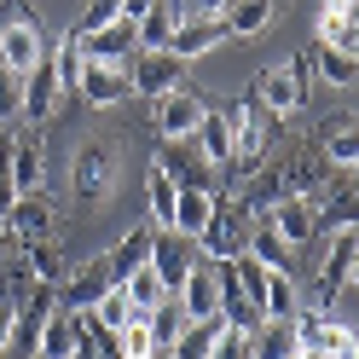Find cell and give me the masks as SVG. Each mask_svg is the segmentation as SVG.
<instances>
[{"instance_id":"obj_8","label":"cell","mask_w":359,"mask_h":359,"mask_svg":"<svg viewBox=\"0 0 359 359\" xmlns=\"http://www.w3.org/2000/svg\"><path fill=\"white\" fill-rule=\"evenodd\" d=\"M116 284V273H110V261L104 255H93V261H81V266H70V273L58 278V307L64 313H93L99 307V296Z\"/></svg>"},{"instance_id":"obj_13","label":"cell","mask_w":359,"mask_h":359,"mask_svg":"<svg viewBox=\"0 0 359 359\" xmlns=\"http://www.w3.org/2000/svg\"><path fill=\"white\" fill-rule=\"evenodd\" d=\"M174 296L186 307V319H220V261H197Z\"/></svg>"},{"instance_id":"obj_2","label":"cell","mask_w":359,"mask_h":359,"mask_svg":"<svg viewBox=\"0 0 359 359\" xmlns=\"http://www.w3.org/2000/svg\"><path fill=\"white\" fill-rule=\"evenodd\" d=\"M226 122H232V168H238V174L261 168L266 145H273V122H278V116L250 93L243 104H226Z\"/></svg>"},{"instance_id":"obj_32","label":"cell","mask_w":359,"mask_h":359,"mask_svg":"<svg viewBox=\"0 0 359 359\" xmlns=\"http://www.w3.org/2000/svg\"><path fill=\"white\" fill-rule=\"evenodd\" d=\"M87 319H93L99 330H110V336H116L122 325H133V319H140V307H133V302H128V290H122V284H110V290H104V296H99V307H93V313H87Z\"/></svg>"},{"instance_id":"obj_41","label":"cell","mask_w":359,"mask_h":359,"mask_svg":"<svg viewBox=\"0 0 359 359\" xmlns=\"http://www.w3.org/2000/svg\"><path fill=\"white\" fill-rule=\"evenodd\" d=\"M209 359H255V330H238V325H226Z\"/></svg>"},{"instance_id":"obj_38","label":"cell","mask_w":359,"mask_h":359,"mask_svg":"<svg viewBox=\"0 0 359 359\" xmlns=\"http://www.w3.org/2000/svg\"><path fill=\"white\" fill-rule=\"evenodd\" d=\"M116 284L128 290V302H133V307H140V313H151L156 302H163V296H168V290H163V278H156V273H151V261L140 266V273H128V278H116Z\"/></svg>"},{"instance_id":"obj_9","label":"cell","mask_w":359,"mask_h":359,"mask_svg":"<svg viewBox=\"0 0 359 359\" xmlns=\"http://www.w3.org/2000/svg\"><path fill=\"white\" fill-rule=\"evenodd\" d=\"M203 261L197 255V238H186V232H174V226H156V243H151V273L163 278V290L174 296L180 284H186V273Z\"/></svg>"},{"instance_id":"obj_6","label":"cell","mask_w":359,"mask_h":359,"mask_svg":"<svg viewBox=\"0 0 359 359\" xmlns=\"http://www.w3.org/2000/svg\"><path fill=\"white\" fill-rule=\"evenodd\" d=\"M203 116H209V99L197 93V87H174V93L151 99V128L163 133V140H191Z\"/></svg>"},{"instance_id":"obj_43","label":"cell","mask_w":359,"mask_h":359,"mask_svg":"<svg viewBox=\"0 0 359 359\" xmlns=\"http://www.w3.org/2000/svg\"><path fill=\"white\" fill-rule=\"evenodd\" d=\"M325 151H330L336 168H353V163H359V122L342 128V133H325Z\"/></svg>"},{"instance_id":"obj_35","label":"cell","mask_w":359,"mask_h":359,"mask_svg":"<svg viewBox=\"0 0 359 359\" xmlns=\"http://www.w3.org/2000/svg\"><path fill=\"white\" fill-rule=\"evenodd\" d=\"M250 255L266 266V273H278V266H290V255H296V250H290V243L273 232V220H255V232H250Z\"/></svg>"},{"instance_id":"obj_31","label":"cell","mask_w":359,"mask_h":359,"mask_svg":"<svg viewBox=\"0 0 359 359\" xmlns=\"http://www.w3.org/2000/svg\"><path fill=\"white\" fill-rule=\"evenodd\" d=\"M226 273H232V284L243 290V302L261 313V307H266V266H261L250 250H243V255H232V261H226ZM261 319H266V313H261Z\"/></svg>"},{"instance_id":"obj_47","label":"cell","mask_w":359,"mask_h":359,"mask_svg":"<svg viewBox=\"0 0 359 359\" xmlns=\"http://www.w3.org/2000/svg\"><path fill=\"white\" fill-rule=\"evenodd\" d=\"M342 186H348V191H359V163L348 168V180H342Z\"/></svg>"},{"instance_id":"obj_25","label":"cell","mask_w":359,"mask_h":359,"mask_svg":"<svg viewBox=\"0 0 359 359\" xmlns=\"http://www.w3.org/2000/svg\"><path fill=\"white\" fill-rule=\"evenodd\" d=\"M284 197H290V174H284V168H261V174L250 180V186H243V197H238V203L261 220V215H273V209L284 203Z\"/></svg>"},{"instance_id":"obj_12","label":"cell","mask_w":359,"mask_h":359,"mask_svg":"<svg viewBox=\"0 0 359 359\" xmlns=\"http://www.w3.org/2000/svg\"><path fill=\"white\" fill-rule=\"evenodd\" d=\"M76 93L93 104V110H110V104H122L133 99V81H128V64H93V58H81V87Z\"/></svg>"},{"instance_id":"obj_36","label":"cell","mask_w":359,"mask_h":359,"mask_svg":"<svg viewBox=\"0 0 359 359\" xmlns=\"http://www.w3.org/2000/svg\"><path fill=\"white\" fill-rule=\"evenodd\" d=\"M174 24H180V6H174V0H156V6L140 18V47H168Z\"/></svg>"},{"instance_id":"obj_29","label":"cell","mask_w":359,"mask_h":359,"mask_svg":"<svg viewBox=\"0 0 359 359\" xmlns=\"http://www.w3.org/2000/svg\"><path fill=\"white\" fill-rule=\"evenodd\" d=\"M29 261V273H35V284H53L58 290V278L70 273V261H64V250H58V238H35V243H24V250H18Z\"/></svg>"},{"instance_id":"obj_5","label":"cell","mask_w":359,"mask_h":359,"mask_svg":"<svg viewBox=\"0 0 359 359\" xmlns=\"http://www.w3.org/2000/svg\"><path fill=\"white\" fill-rule=\"evenodd\" d=\"M250 232H255V215L243 209V203H220L215 220L203 226V238H197V255L203 261H232L250 250Z\"/></svg>"},{"instance_id":"obj_19","label":"cell","mask_w":359,"mask_h":359,"mask_svg":"<svg viewBox=\"0 0 359 359\" xmlns=\"http://www.w3.org/2000/svg\"><path fill=\"white\" fill-rule=\"evenodd\" d=\"M220 41H226V29H220V18H180L174 24V35H168V53H180V58H203V53H215Z\"/></svg>"},{"instance_id":"obj_15","label":"cell","mask_w":359,"mask_h":359,"mask_svg":"<svg viewBox=\"0 0 359 359\" xmlns=\"http://www.w3.org/2000/svg\"><path fill=\"white\" fill-rule=\"evenodd\" d=\"M81 342H87V336H81V313L53 307L47 325H41V336H35V353H29V359H76Z\"/></svg>"},{"instance_id":"obj_3","label":"cell","mask_w":359,"mask_h":359,"mask_svg":"<svg viewBox=\"0 0 359 359\" xmlns=\"http://www.w3.org/2000/svg\"><path fill=\"white\" fill-rule=\"evenodd\" d=\"M186 76H191V64L180 53H168V47H140L128 58V81H133V93H145V99H163L174 87H186Z\"/></svg>"},{"instance_id":"obj_1","label":"cell","mask_w":359,"mask_h":359,"mask_svg":"<svg viewBox=\"0 0 359 359\" xmlns=\"http://www.w3.org/2000/svg\"><path fill=\"white\" fill-rule=\"evenodd\" d=\"M47 24L29 0H0V64L12 76H29L41 58H47Z\"/></svg>"},{"instance_id":"obj_50","label":"cell","mask_w":359,"mask_h":359,"mask_svg":"<svg viewBox=\"0 0 359 359\" xmlns=\"http://www.w3.org/2000/svg\"><path fill=\"white\" fill-rule=\"evenodd\" d=\"M174 6H180V12H186V0H174Z\"/></svg>"},{"instance_id":"obj_24","label":"cell","mask_w":359,"mask_h":359,"mask_svg":"<svg viewBox=\"0 0 359 359\" xmlns=\"http://www.w3.org/2000/svg\"><path fill=\"white\" fill-rule=\"evenodd\" d=\"M255 359H302L296 319H261L255 325Z\"/></svg>"},{"instance_id":"obj_7","label":"cell","mask_w":359,"mask_h":359,"mask_svg":"<svg viewBox=\"0 0 359 359\" xmlns=\"http://www.w3.org/2000/svg\"><path fill=\"white\" fill-rule=\"evenodd\" d=\"M255 99L273 110V116H296L307 104V76H302V58H284V64H266L255 76Z\"/></svg>"},{"instance_id":"obj_26","label":"cell","mask_w":359,"mask_h":359,"mask_svg":"<svg viewBox=\"0 0 359 359\" xmlns=\"http://www.w3.org/2000/svg\"><path fill=\"white\" fill-rule=\"evenodd\" d=\"M174 203H180V186L168 180L163 163H151V174H145V220L151 226H174Z\"/></svg>"},{"instance_id":"obj_18","label":"cell","mask_w":359,"mask_h":359,"mask_svg":"<svg viewBox=\"0 0 359 359\" xmlns=\"http://www.w3.org/2000/svg\"><path fill=\"white\" fill-rule=\"evenodd\" d=\"M156 163L168 168L174 186H215V168L203 163V156H197V145H191V140H163Z\"/></svg>"},{"instance_id":"obj_11","label":"cell","mask_w":359,"mask_h":359,"mask_svg":"<svg viewBox=\"0 0 359 359\" xmlns=\"http://www.w3.org/2000/svg\"><path fill=\"white\" fill-rule=\"evenodd\" d=\"M58 104H64V87H58V76H53V58H41L35 70L24 76V128H47L53 116H58Z\"/></svg>"},{"instance_id":"obj_33","label":"cell","mask_w":359,"mask_h":359,"mask_svg":"<svg viewBox=\"0 0 359 359\" xmlns=\"http://www.w3.org/2000/svg\"><path fill=\"white\" fill-rule=\"evenodd\" d=\"M319 232H359V191H336L319 203Z\"/></svg>"},{"instance_id":"obj_16","label":"cell","mask_w":359,"mask_h":359,"mask_svg":"<svg viewBox=\"0 0 359 359\" xmlns=\"http://www.w3.org/2000/svg\"><path fill=\"white\" fill-rule=\"evenodd\" d=\"M76 41H81V58H93V64H128L140 53V24L116 18V24H104L99 35H76Z\"/></svg>"},{"instance_id":"obj_44","label":"cell","mask_w":359,"mask_h":359,"mask_svg":"<svg viewBox=\"0 0 359 359\" xmlns=\"http://www.w3.org/2000/svg\"><path fill=\"white\" fill-rule=\"evenodd\" d=\"M319 24H359V0H325Z\"/></svg>"},{"instance_id":"obj_30","label":"cell","mask_w":359,"mask_h":359,"mask_svg":"<svg viewBox=\"0 0 359 359\" xmlns=\"http://www.w3.org/2000/svg\"><path fill=\"white\" fill-rule=\"evenodd\" d=\"M266 319H296L302 313V290H296V273L278 266V273H266Z\"/></svg>"},{"instance_id":"obj_28","label":"cell","mask_w":359,"mask_h":359,"mask_svg":"<svg viewBox=\"0 0 359 359\" xmlns=\"http://www.w3.org/2000/svg\"><path fill=\"white\" fill-rule=\"evenodd\" d=\"M220 330H226V319H186V330H180L174 348H168V359H209Z\"/></svg>"},{"instance_id":"obj_27","label":"cell","mask_w":359,"mask_h":359,"mask_svg":"<svg viewBox=\"0 0 359 359\" xmlns=\"http://www.w3.org/2000/svg\"><path fill=\"white\" fill-rule=\"evenodd\" d=\"M266 24H273V0H232V6L220 12V29H226V41H232V35L250 41V35H261Z\"/></svg>"},{"instance_id":"obj_17","label":"cell","mask_w":359,"mask_h":359,"mask_svg":"<svg viewBox=\"0 0 359 359\" xmlns=\"http://www.w3.org/2000/svg\"><path fill=\"white\" fill-rule=\"evenodd\" d=\"M41 186H47V151H41L35 128H24V133H12V191L24 197Z\"/></svg>"},{"instance_id":"obj_39","label":"cell","mask_w":359,"mask_h":359,"mask_svg":"<svg viewBox=\"0 0 359 359\" xmlns=\"http://www.w3.org/2000/svg\"><path fill=\"white\" fill-rule=\"evenodd\" d=\"M116 348H122V359H151V353H163V348H156V336H151V319H145V313H140L133 325L116 330Z\"/></svg>"},{"instance_id":"obj_45","label":"cell","mask_w":359,"mask_h":359,"mask_svg":"<svg viewBox=\"0 0 359 359\" xmlns=\"http://www.w3.org/2000/svg\"><path fill=\"white\" fill-rule=\"evenodd\" d=\"M12 336H18V302H6V296H0V359H6Z\"/></svg>"},{"instance_id":"obj_4","label":"cell","mask_w":359,"mask_h":359,"mask_svg":"<svg viewBox=\"0 0 359 359\" xmlns=\"http://www.w3.org/2000/svg\"><path fill=\"white\" fill-rule=\"evenodd\" d=\"M116 168H122V151L110 145V140H93V145H81L76 151V203H104L110 191H116Z\"/></svg>"},{"instance_id":"obj_42","label":"cell","mask_w":359,"mask_h":359,"mask_svg":"<svg viewBox=\"0 0 359 359\" xmlns=\"http://www.w3.org/2000/svg\"><path fill=\"white\" fill-rule=\"evenodd\" d=\"M116 18H122V0H87V6H81L76 35H99L104 24H116Z\"/></svg>"},{"instance_id":"obj_20","label":"cell","mask_w":359,"mask_h":359,"mask_svg":"<svg viewBox=\"0 0 359 359\" xmlns=\"http://www.w3.org/2000/svg\"><path fill=\"white\" fill-rule=\"evenodd\" d=\"M353 255H359V232H330V255H325V266H319V307H330L336 290L348 284Z\"/></svg>"},{"instance_id":"obj_14","label":"cell","mask_w":359,"mask_h":359,"mask_svg":"<svg viewBox=\"0 0 359 359\" xmlns=\"http://www.w3.org/2000/svg\"><path fill=\"white\" fill-rule=\"evenodd\" d=\"M53 226H58V215H53V203L41 191H24L18 203L6 209V238L24 250V243H35V238H53Z\"/></svg>"},{"instance_id":"obj_10","label":"cell","mask_w":359,"mask_h":359,"mask_svg":"<svg viewBox=\"0 0 359 359\" xmlns=\"http://www.w3.org/2000/svg\"><path fill=\"white\" fill-rule=\"evenodd\" d=\"M261 220H273V232L290 243V250H302V243L319 238V197H307V191H290L284 203L273 215H261Z\"/></svg>"},{"instance_id":"obj_34","label":"cell","mask_w":359,"mask_h":359,"mask_svg":"<svg viewBox=\"0 0 359 359\" xmlns=\"http://www.w3.org/2000/svg\"><path fill=\"white\" fill-rule=\"evenodd\" d=\"M313 64L330 87H359V53H342V47H313Z\"/></svg>"},{"instance_id":"obj_40","label":"cell","mask_w":359,"mask_h":359,"mask_svg":"<svg viewBox=\"0 0 359 359\" xmlns=\"http://www.w3.org/2000/svg\"><path fill=\"white\" fill-rule=\"evenodd\" d=\"M18 116H24V76H12L0 64V128H12Z\"/></svg>"},{"instance_id":"obj_23","label":"cell","mask_w":359,"mask_h":359,"mask_svg":"<svg viewBox=\"0 0 359 359\" xmlns=\"http://www.w3.org/2000/svg\"><path fill=\"white\" fill-rule=\"evenodd\" d=\"M151 243H156V226H151V220H140V226H128V232H122V243H116V250L104 255V261H110V273H116V278L140 273V266L151 261Z\"/></svg>"},{"instance_id":"obj_21","label":"cell","mask_w":359,"mask_h":359,"mask_svg":"<svg viewBox=\"0 0 359 359\" xmlns=\"http://www.w3.org/2000/svg\"><path fill=\"white\" fill-rule=\"evenodd\" d=\"M191 145H197V156H203L209 168H232V122H226V110L209 104V116L197 122Z\"/></svg>"},{"instance_id":"obj_22","label":"cell","mask_w":359,"mask_h":359,"mask_svg":"<svg viewBox=\"0 0 359 359\" xmlns=\"http://www.w3.org/2000/svg\"><path fill=\"white\" fill-rule=\"evenodd\" d=\"M215 209H220L215 186H180V203H174V232L203 238V226L215 220Z\"/></svg>"},{"instance_id":"obj_49","label":"cell","mask_w":359,"mask_h":359,"mask_svg":"<svg viewBox=\"0 0 359 359\" xmlns=\"http://www.w3.org/2000/svg\"><path fill=\"white\" fill-rule=\"evenodd\" d=\"M348 359H359V342H353V348H348Z\"/></svg>"},{"instance_id":"obj_37","label":"cell","mask_w":359,"mask_h":359,"mask_svg":"<svg viewBox=\"0 0 359 359\" xmlns=\"http://www.w3.org/2000/svg\"><path fill=\"white\" fill-rule=\"evenodd\" d=\"M145 319H151V336H156V348H174V336L186 330V307H180V296H163V302H156V307L145 313Z\"/></svg>"},{"instance_id":"obj_46","label":"cell","mask_w":359,"mask_h":359,"mask_svg":"<svg viewBox=\"0 0 359 359\" xmlns=\"http://www.w3.org/2000/svg\"><path fill=\"white\" fill-rule=\"evenodd\" d=\"M226 6H232V0H186V12H180V18H220Z\"/></svg>"},{"instance_id":"obj_51","label":"cell","mask_w":359,"mask_h":359,"mask_svg":"<svg viewBox=\"0 0 359 359\" xmlns=\"http://www.w3.org/2000/svg\"><path fill=\"white\" fill-rule=\"evenodd\" d=\"M302 359H319V353H302Z\"/></svg>"},{"instance_id":"obj_48","label":"cell","mask_w":359,"mask_h":359,"mask_svg":"<svg viewBox=\"0 0 359 359\" xmlns=\"http://www.w3.org/2000/svg\"><path fill=\"white\" fill-rule=\"evenodd\" d=\"M348 290H359V255H353V266H348Z\"/></svg>"}]
</instances>
